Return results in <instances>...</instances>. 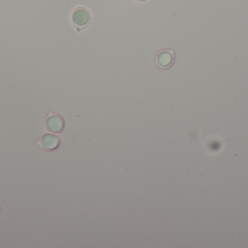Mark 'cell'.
Masks as SVG:
<instances>
[{
    "instance_id": "cell-5",
    "label": "cell",
    "mask_w": 248,
    "mask_h": 248,
    "mask_svg": "<svg viewBox=\"0 0 248 248\" xmlns=\"http://www.w3.org/2000/svg\"><path fill=\"white\" fill-rule=\"evenodd\" d=\"M137 1H147V0H137Z\"/></svg>"
},
{
    "instance_id": "cell-3",
    "label": "cell",
    "mask_w": 248,
    "mask_h": 248,
    "mask_svg": "<svg viewBox=\"0 0 248 248\" xmlns=\"http://www.w3.org/2000/svg\"><path fill=\"white\" fill-rule=\"evenodd\" d=\"M174 61V55L171 51L166 50L160 52L157 57V64L162 68H169Z\"/></svg>"
},
{
    "instance_id": "cell-1",
    "label": "cell",
    "mask_w": 248,
    "mask_h": 248,
    "mask_svg": "<svg viewBox=\"0 0 248 248\" xmlns=\"http://www.w3.org/2000/svg\"><path fill=\"white\" fill-rule=\"evenodd\" d=\"M71 20L77 31H81L90 26L92 22V14L86 7H77L73 11Z\"/></svg>"
},
{
    "instance_id": "cell-4",
    "label": "cell",
    "mask_w": 248,
    "mask_h": 248,
    "mask_svg": "<svg viewBox=\"0 0 248 248\" xmlns=\"http://www.w3.org/2000/svg\"><path fill=\"white\" fill-rule=\"evenodd\" d=\"M42 145L46 149L53 150L59 145V138L56 135L52 134H46L42 138Z\"/></svg>"
},
{
    "instance_id": "cell-2",
    "label": "cell",
    "mask_w": 248,
    "mask_h": 248,
    "mask_svg": "<svg viewBox=\"0 0 248 248\" xmlns=\"http://www.w3.org/2000/svg\"><path fill=\"white\" fill-rule=\"evenodd\" d=\"M64 125V119L60 115H52L46 121L48 129L53 132H61L63 130Z\"/></svg>"
}]
</instances>
